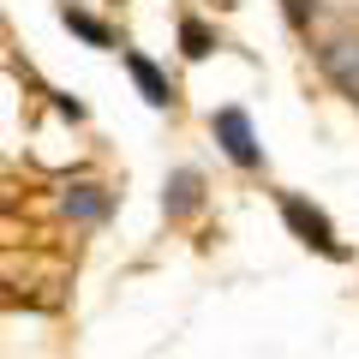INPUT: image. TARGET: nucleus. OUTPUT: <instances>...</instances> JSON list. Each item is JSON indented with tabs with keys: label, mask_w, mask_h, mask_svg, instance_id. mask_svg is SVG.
Segmentation results:
<instances>
[{
	"label": "nucleus",
	"mask_w": 359,
	"mask_h": 359,
	"mask_svg": "<svg viewBox=\"0 0 359 359\" xmlns=\"http://www.w3.org/2000/svg\"><path fill=\"white\" fill-rule=\"evenodd\" d=\"M180 48L192 54V60H204V54L216 48V36H210V25H198V18H180Z\"/></svg>",
	"instance_id": "39448f33"
},
{
	"label": "nucleus",
	"mask_w": 359,
	"mask_h": 359,
	"mask_svg": "<svg viewBox=\"0 0 359 359\" xmlns=\"http://www.w3.org/2000/svg\"><path fill=\"white\" fill-rule=\"evenodd\" d=\"M66 210H72V216H84V222H96V216H102V210H108V198L96 192V186H78V192L66 198Z\"/></svg>",
	"instance_id": "0eeeda50"
},
{
	"label": "nucleus",
	"mask_w": 359,
	"mask_h": 359,
	"mask_svg": "<svg viewBox=\"0 0 359 359\" xmlns=\"http://www.w3.org/2000/svg\"><path fill=\"white\" fill-rule=\"evenodd\" d=\"M66 30H78V36H84L90 48H108V42H114V36H108V25H96V18H90V13H78V6H66Z\"/></svg>",
	"instance_id": "423d86ee"
},
{
	"label": "nucleus",
	"mask_w": 359,
	"mask_h": 359,
	"mask_svg": "<svg viewBox=\"0 0 359 359\" xmlns=\"http://www.w3.org/2000/svg\"><path fill=\"white\" fill-rule=\"evenodd\" d=\"M126 72L138 78V90H144V102H150V108H168V102H174V84L162 78V66H156V60H144V54H126Z\"/></svg>",
	"instance_id": "7ed1b4c3"
},
{
	"label": "nucleus",
	"mask_w": 359,
	"mask_h": 359,
	"mask_svg": "<svg viewBox=\"0 0 359 359\" xmlns=\"http://www.w3.org/2000/svg\"><path fill=\"white\" fill-rule=\"evenodd\" d=\"M216 138H222V150H228L240 168H257V156H264L257 138H252V120H245L240 108H222V114H216Z\"/></svg>",
	"instance_id": "f03ea898"
},
{
	"label": "nucleus",
	"mask_w": 359,
	"mask_h": 359,
	"mask_svg": "<svg viewBox=\"0 0 359 359\" xmlns=\"http://www.w3.org/2000/svg\"><path fill=\"white\" fill-rule=\"evenodd\" d=\"M282 222H287V228H294L306 245H318L323 257H341V240H335V228L323 222V210H311V204H306V198H282Z\"/></svg>",
	"instance_id": "f257e3e1"
},
{
	"label": "nucleus",
	"mask_w": 359,
	"mask_h": 359,
	"mask_svg": "<svg viewBox=\"0 0 359 359\" xmlns=\"http://www.w3.org/2000/svg\"><path fill=\"white\" fill-rule=\"evenodd\" d=\"M198 204V174H174L168 180V216H186Z\"/></svg>",
	"instance_id": "20e7f679"
}]
</instances>
